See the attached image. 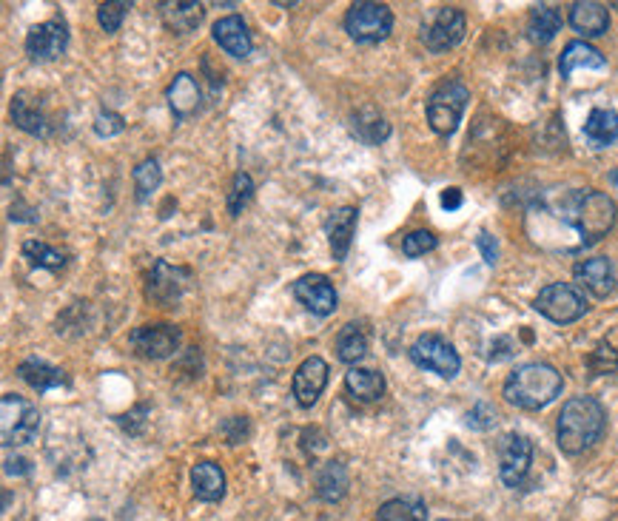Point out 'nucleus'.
<instances>
[{
	"instance_id": "obj_14",
	"label": "nucleus",
	"mask_w": 618,
	"mask_h": 521,
	"mask_svg": "<svg viewBox=\"0 0 618 521\" xmlns=\"http://www.w3.org/2000/svg\"><path fill=\"white\" fill-rule=\"evenodd\" d=\"M294 297L302 308H308L317 317H331L337 311V291L328 277L322 274H305L294 282Z\"/></svg>"
},
{
	"instance_id": "obj_28",
	"label": "nucleus",
	"mask_w": 618,
	"mask_h": 521,
	"mask_svg": "<svg viewBox=\"0 0 618 521\" xmlns=\"http://www.w3.org/2000/svg\"><path fill=\"white\" fill-rule=\"evenodd\" d=\"M584 134L587 140L596 146V149H604L610 143L618 140V114L613 109H593L587 123H584Z\"/></svg>"
},
{
	"instance_id": "obj_21",
	"label": "nucleus",
	"mask_w": 618,
	"mask_h": 521,
	"mask_svg": "<svg viewBox=\"0 0 618 521\" xmlns=\"http://www.w3.org/2000/svg\"><path fill=\"white\" fill-rule=\"evenodd\" d=\"M604 66H607L604 55H601L599 49H593L590 43H584V40L567 43L562 57H559V72H562V77H573L576 69H596V72H601Z\"/></svg>"
},
{
	"instance_id": "obj_12",
	"label": "nucleus",
	"mask_w": 618,
	"mask_h": 521,
	"mask_svg": "<svg viewBox=\"0 0 618 521\" xmlns=\"http://www.w3.org/2000/svg\"><path fill=\"white\" fill-rule=\"evenodd\" d=\"M533 465V445L522 433H507L499 447V476L507 487H519L525 482Z\"/></svg>"
},
{
	"instance_id": "obj_35",
	"label": "nucleus",
	"mask_w": 618,
	"mask_h": 521,
	"mask_svg": "<svg viewBox=\"0 0 618 521\" xmlns=\"http://www.w3.org/2000/svg\"><path fill=\"white\" fill-rule=\"evenodd\" d=\"M251 197H254V183H251V177H248L245 171H240V174L234 177L231 194H228V214H231V217H240L245 205L251 203Z\"/></svg>"
},
{
	"instance_id": "obj_24",
	"label": "nucleus",
	"mask_w": 618,
	"mask_h": 521,
	"mask_svg": "<svg viewBox=\"0 0 618 521\" xmlns=\"http://www.w3.org/2000/svg\"><path fill=\"white\" fill-rule=\"evenodd\" d=\"M163 23L169 26L174 35H188L203 23V3H160Z\"/></svg>"
},
{
	"instance_id": "obj_2",
	"label": "nucleus",
	"mask_w": 618,
	"mask_h": 521,
	"mask_svg": "<svg viewBox=\"0 0 618 521\" xmlns=\"http://www.w3.org/2000/svg\"><path fill=\"white\" fill-rule=\"evenodd\" d=\"M564 388L562 373L547 362H527L507 376L502 396L507 405L522 410H542L559 399Z\"/></svg>"
},
{
	"instance_id": "obj_23",
	"label": "nucleus",
	"mask_w": 618,
	"mask_h": 521,
	"mask_svg": "<svg viewBox=\"0 0 618 521\" xmlns=\"http://www.w3.org/2000/svg\"><path fill=\"white\" fill-rule=\"evenodd\" d=\"M191 487L194 496L203 502H220L225 496V473L223 467L214 462H200L191 467Z\"/></svg>"
},
{
	"instance_id": "obj_43",
	"label": "nucleus",
	"mask_w": 618,
	"mask_h": 521,
	"mask_svg": "<svg viewBox=\"0 0 618 521\" xmlns=\"http://www.w3.org/2000/svg\"><path fill=\"white\" fill-rule=\"evenodd\" d=\"M439 521H450V519H439Z\"/></svg>"
},
{
	"instance_id": "obj_38",
	"label": "nucleus",
	"mask_w": 618,
	"mask_h": 521,
	"mask_svg": "<svg viewBox=\"0 0 618 521\" xmlns=\"http://www.w3.org/2000/svg\"><path fill=\"white\" fill-rule=\"evenodd\" d=\"M587 365H590V371L596 373V376H604V373H616L618 371L616 348H613L610 342H601L599 348H596V351L590 354Z\"/></svg>"
},
{
	"instance_id": "obj_16",
	"label": "nucleus",
	"mask_w": 618,
	"mask_h": 521,
	"mask_svg": "<svg viewBox=\"0 0 618 521\" xmlns=\"http://www.w3.org/2000/svg\"><path fill=\"white\" fill-rule=\"evenodd\" d=\"M573 277L579 282L584 291H590L593 297H610L613 288H616V271H613V262L607 257H590V260H581L573 268Z\"/></svg>"
},
{
	"instance_id": "obj_8",
	"label": "nucleus",
	"mask_w": 618,
	"mask_h": 521,
	"mask_svg": "<svg viewBox=\"0 0 618 521\" xmlns=\"http://www.w3.org/2000/svg\"><path fill=\"white\" fill-rule=\"evenodd\" d=\"M411 359L425 368V371L436 373L442 379H453L459 368H462V359H459V351L450 345L445 336L439 334H422L411 345Z\"/></svg>"
},
{
	"instance_id": "obj_29",
	"label": "nucleus",
	"mask_w": 618,
	"mask_h": 521,
	"mask_svg": "<svg viewBox=\"0 0 618 521\" xmlns=\"http://www.w3.org/2000/svg\"><path fill=\"white\" fill-rule=\"evenodd\" d=\"M368 354V334L362 331V325L356 322H348L337 336V356L339 362L345 365H356L359 359H365Z\"/></svg>"
},
{
	"instance_id": "obj_39",
	"label": "nucleus",
	"mask_w": 618,
	"mask_h": 521,
	"mask_svg": "<svg viewBox=\"0 0 618 521\" xmlns=\"http://www.w3.org/2000/svg\"><path fill=\"white\" fill-rule=\"evenodd\" d=\"M123 129H126V120L117 112H100L94 117V134L97 137H114Z\"/></svg>"
},
{
	"instance_id": "obj_15",
	"label": "nucleus",
	"mask_w": 618,
	"mask_h": 521,
	"mask_svg": "<svg viewBox=\"0 0 618 521\" xmlns=\"http://www.w3.org/2000/svg\"><path fill=\"white\" fill-rule=\"evenodd\" d=\"M325 385H328V362L322 356H308L294 373L291 388H294V396L302 408H311V405H317Z\"/></svg>"
},
{
	"instance_id": "obj_13",
	"label": "nucleus",
	"mask_w": 618,
	"mask_h": 521,
	"mask_svg": "<svg viewBox=\"0 0 618 521\" xmlns=\"http://www.w3.org/2000/svg\"><path fill=\"white\" fill-rule=\"evenodd\" d=\"M69 49V26L63 20H46L29 29L26 52L32 60H57Z\"/></svg>"
},
{
	"instance_id": "obj_3",
	"label": "nucleus",
	"mask_w": 618,
	"mask_h": 521,
	"mask_svg": "<svg viewBox=\"0 0 618 521\" xmlns=\"http://www.w3.org/2000/svg\"><path fill=\"white\" fill-rule=\"evenodd\" d=\"M567 223L579 231L584 245H593L616 225V203L601 191H576L567 200Z\"/></svg>"
},
{
	"instance_id": "obj_1",
	"label": "nucleus",
	"mask_w": 618,
	"mask_h": 521,
	"mask_svg": "<svg viewBox=\"0 0 618 521\" xmlns=\"http://www.w3.org/2000/svg\"><path fill=\"white\" fill-rule=\"evenodd\" d=\"M604 430H607V413L601 408L599 399L573 396L570 402H564L556 436L567 456H579L584 450H590L604 436Z\"/></svg>"
},
{
	"instance_id": "obj_4",
	"label": "nucleus",
	"mask_w": 618,
	"mask_h": 521,
	"mask_svg": "<svg viewBox=\"0 0 618 521\" xmlns=\"http://www.w3.org/2000/svg\"><path fill=\"white\" fill-rule=\"evenodd\" d=\"M470 89L459 80H445L433 89L428 100V123L436 134L448 137L462 123V114L468 109Z\"/></svg>"
},
{
	"instance_id": "obj_25",
	"label": "nucleus",
	"mask_w": 618,
	"mask_h": 521,
	"mask_svg": "<svg viewBox=\"0 0 618 521\" xmlns=\"http://www.w3.org/2000/svg\"><path fill=\"white\" fill-rule=\"evenodd\" d=\"M18 376L38 393L55 391L60 385H66V373L60 371V368L46 365L43 359H26V362H20Z\"/></svg>"
},
{
	"instance_id": "obj_36",
	"label": "nucleus",
	"mask_w": 618,
	"mask_h": 521,
	"mask_svg": "<svg viewBox=\"0 0 618 521\" xmlns=\"http://www.w3.org/2000/svg\"><path fill=\"white\" fill-rule=\"evenodd\" d=\"M129 9H132V3H129V0L100 3V9H97V20H100V26H103L109 35H114V32L123 26V20H126V15H129Z\"/></svg>"
},
{
	"instance_id": "obj_5",
	"label": "nucleus",
	"mask_w": 618,
	"mask_h": 521,
	"mask_svg": "<svg viewBox=\"0 0 618 521\" xmlns=\"http://www.w3.org/2000/svg\"><path fill=\"white\" fill-rule=\"evenodd\" d=\"M0 430H3V445L20 447L35 442L40 430V413L32 402L23 396L6 393L0 399Z\"/></svg>"
},
{
	"instance_id": "obj_31",
	"label": "nucleus",
	"mask_w": 618,
	"mask_h": 521,
	"mask_svg": "<svg viewBox=\"0 0 618 521\" xmlns=\"http://www.w3.org/2000/svg\"><path fill=\"white\" fill-rule=\"evenodd\" d=\"M345 490H348V473H345V467L339 465V462H328L317 479L319 499L339 502V499L345 496Z\"/></svg>"
},
{
	"instance_id": "obj_20",
	"label": "nucleus",
	"mask_w": 618,
	"mask_h": 521,
	"mask_svg": "<svg viewBox=\"0 0 618 521\" xmlns=\"http://www.w3.org/2000/svg\"><path fill=\"white\" fill-rule=\"evenodd\" d=\"M12 120L20 131L32 134V137H46L49 134V117L43 114V106L35 94L18 92L12 100Z\"/></svg>"
},
{
	"instance_id": "obj_26",
	"label": "nucleus",
	"mask_w": 618,
	"mask_h": 521,
	"mask_svg": "<svg viewBox=\"0 0 618 521\" xmlns=\"http://www.w3.org/2000/svg\"><path fill=\"white\" fill-rule=\"evenodd\" d=\"M562 23V12L556 6L539 3V6H533L530 20H527V38L533 43H550L562 32Z\"/></svg>"
},
{
	"instance_id": "obj_41",
	"label": "nucleus",
	"mask_w": 618,
	"mask_h": 521,
	"mask_svg": "<svg viewBox=\"0 0 618 521\" xmlns=\"http://www.w3.org/2000/svg\"><path fill=\"white\" fill-rule=\"evenodd\" d=\"M442 205H445L448 211L459 208V205H462V191H459V188H445V194H442Z\"/></svg>"
},
{
	"instance_id": "obj_30",
	"label": "nucleus",
	"mask_w": 618,
	"mask_h": 521,
	"mask_svg": "<svg viewBox=\"0 0 618 521\" xmlns=\"http://www.w3.org/2000/svg\"><path fill=\"white\" fill-rule=\"evenodd\" d=\"M376 521H428V507L419 499H391L379 507Z\"/></svg>"
},
{
	"instance_id": "obj_19",
	"label": "nucleus",
	"mask_w": 618,
	"mask_h": 521,
	"mask_svg": "<svg viewBox=\"0 0 618 521\" xmlns=\"http://www.w3.org/2000/svg\"><path fill=\"white\" fill-rule=\"evenodd\" d=\"M570 26L584 38H601L610 26V12L604 3L596 0H579L570 6Z\"/></svg>"
},
{
	"instance_id": "obj_18",
	"label": "nucleus",
	"mask_w": 618,
	"mask_h": 521,
	"mask_svg": "<svg viewBox=\"0 0 618 521\" xmlns=\"http://www.w3.org/2000/svg\"><path fill=\"white\" fill-rule=\"evenodd\" d=\"M214 40L231 57H248L254 49L251 32H248V26H245V20L240 15H228V18L217 20L214 23Z\"/></svg>"
},
{
	"instance_id": "obj_34",
	"label": "nucleus",
	"mask_w": 618,
	"mask_h": 521,
	"mask_svg": "<svg viewBox=\"0 0 618 521\" xmlns=\"http://www.w3.org/2000/svg\"><path fill=\"white\" fill-rule=\"evenodd\" d=\"M356 134H359L365 143H382V140L391 134V126H388L374 109H365V112L356 114Z\"/></svg>"
},
{
	"instance_id": "obj_17",
	"label": "nucleus",
	"mask_w": 618,
	"mask_h": 521,
	"mask_svg": "<svg viewBox=\"0 0 618 521\" xmlns=\"http://www.w3.org/2000/svg\"><path fill=\"white\" fill-rule=\"evenodd\" d=\"M356 220H359V211H356L354 205H342V208H337V211L328 217V223H325L328 242H331V254H334L337 262L345 260L348 251H351V242H354L356 234Z\"/></svg>"
},
{
	"instance_id": "obj_10",
	"label": "nucleus",
	"mask_w": 618,
	"mask_h": 521,
	"mask_svg": "<svg viewBox=\"0 0 618 521\" xmlns=\"http://www.w3.org/2000/svg\"><path fill=\"white\" fill-rule=\"evenodd\" d=\"M180 342H183L180 328L163 325V322L160 325H140L129 336L134 354L143 356V359H169L171 354H177Z\"/></svg>"
},
{
	"instance_id": "obj_32",
	"label": "nucleus",
	"mask_w": 618,
	"mask_h": 521,
	"mask_svg": "<svg viewBox=\"0 0 618 521\" xmlns=\"http://www.w3.org/2000/svg\"><path fill=\"white\" fill-rule=\"evenodd\" d=\"M160 183H163V171H160V163L154 157L143 160L140 166L134 168V191H137L140 203H146L151 194L160 188Z\"/></svg>"
},
{
	"instance_id": "obj_7",
	"label": "nucleus",
	"mask_w": 618,
	"mask_h": 521,
	"mask_svg": "<svg viewBox=\"0 0 618 521\" xmlns=\"http://www.w3.org/2000/svg\"><path fill=\"white\" fill-rule=\"evenodd\" d=\"M391 29H394V12L385 3L359 0L345 15V32L356 43H379L391 35Z\"/></svg>"
},
{
	"instance_id": "obj_40",
	"label": "nucleus",
	"mask_w": 618,
	"mask_h": 521,
	"mask_svg": "<svg viewBox=\"0 0 618 521\" xmlns=\"http://www.w3.org/2000/svg\"><path fill=\"white\" fill-rule=\"evenodd\" d=\"M476 245H479V251H482L487 265H496V260H499V245H496V240H493L487 231H482V234L476 237Z\"/></svg>"
},
{
	"instance_id": "obj_6",
	"label": "nucleus",
	"mask_w": 618,
	"mask_h": 521,
	"mask_svg": "<svg viewBox=\"0 0 618 521\" xmlns=\"http://www.w3.org/2000/svg\"><path fill=\"white\" fill-rule=\"evenodd\" d=\"M533 305H536V311L544 319H550L556 325H570V322L584 317L587 308H590L584 294L576 285H570V282H550V285H544Z\"/></svg>"
},
{
	"instance_id": "obj_37",
	"label": "nucleus",
	"mask_w": 618,
	"mask_h": 521,
	"mask_svg": "<svg viewBox=\"0 0 618 521\" xmlns=\"http://www.w3.org/2000/svg\"><path fill=\"white\" fill-rule=\"evenodd\" d=\"M436 234L433 231H425V228H419V231H411L408 237H405V242H402V251H405V257H411V260H416V257H425L428 251H433L436 248Z\"/></svg>"
},
{
	"instance_id": "obj_22",
	"label": "nucleus",
	"mask_w": 618,
	"mask_h": 521,
	"mask_svg": "<svg viewBox=\"0 0 618 521\" xmlns=\"http://www.w3.org/2000/svg\"><path fill=\"white\" fill-rule=\"evenodd\" d=\"M166 97H169V106L174 117H180V120H186V117H191V114L200 109V86H197V80L186 75V72H180V75L171 80Z\"/></svg>"
},
{
	"instance_id": "obj_11",
	"label": "nucleus",
	"mask_w": 618,
	"mask_h": 521,
	"mask_svg": "<svg viewBox=\"0 0 618 521\" xmlns=\"http://www.w3.org/2000/svg\"><path fill=\"white\" fill-rule=\"evenodd\" d=\"M191 282V271L186 268H174L166 260L154 262L149 274V285H146V297L151 302H157L160 308H171L177 299L183 297V291Z\"/></svg>"
},
{
	"instance_id": "obj_33",
	"label": "nucleus",
	"mask_w": 618,
	"mask_h": 521,
	"mask_svg": "<svg viewBox=\"0 0 618 521\" xmlns=\"http://www.w3.org/2000/svg\"><path fill=\"white\" fill-rule=\"evenodd\" d=\"M23 257L32 262V265H38V268H49V271H57V268H63V265H66V254H63V251H57V248H52L49 242H40V240L23 242Z\"/></svg>"
},
{
	"instance_id": "obj_9",
	"label": "nucleus",
	"mask_w": 618,
	"mask_h": 521,
	"mask_svg": "<svg viewBox=\"0 0 618 521\" xmlns=\"http://www.w3.org/2000/svg\"><path fill=\"white\" fill-rule=\"evenodd\" d=\"M465 32H468L465 12L456 9V6H442V9L433 15L431 23H425L422 43H425L428 52L442 55V52H450L453 46H459V43L465 40Z\"/></svg>"
},
{
	"instance_id": "obj_42",
	"label": "nucleus",
	"mask_w": 618,
	"mask_h": 521,
	"mask_svg": "<svg viewBox=\"0 0 618 521\" xmlns=\"http://www.w3.org/2000/svg\"><path fill=\"white\" fill-rule=\"evenodd\" d=\"M29 467H26V459H12V456H6V473L12 476V473H26Z\"/></svg>"
},
{
	"instance_id": "obj_27",
	"label": "nucleus",
	"mask_w": 618,
	"mask_h": 521,
	"mask_svg": "<svg viewBox=\"0 0 618 521\" xmlns=\"http://www.w3.org/2000/svg\"><path fill=\"white\" fill-rule=\"evenodd\" d=\"M345 388L359 402H376L385 393V376L368 368H351L345 373Z\"/></svg>"
}]
</instances>
